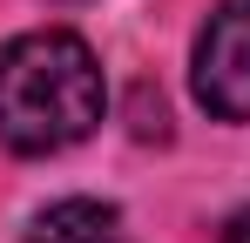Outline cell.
Here are the masks:
<instances>
[{"label":"cell","instance_id":"cell-1","mask_svg":"<svg viewBox=\"0 0 250 243\" xmlns=\"http://www.w3.org/2000/svg\"><path fill=\"white\" fill-rule=\"evenodd\" d=\"M108 108L102 61L82 34L41 27L0 47V142L14 156H54L95 135Z\"/></svg>","mask_w":250,"mask_h":243},{"label":"cell","instance_id":"cell-2","mask_svg":"<svg viewBox=\"0 0 250 243\" xmlns=\"http://www.w3.org/2000/svg\"><path fill=\"white\" fill-rule=\"evenodd\" d=\"M196 101L216 122H250V0H216L196 34Z\"/></svg>","mask_w":250,"mask_h":243},{"label":"cell","instance_id":"cell-3","mask_svg":"<svg viewBox=\"0 0 250 243\" xmlns=\"http://www.w3.org/2000/svg\"><path fill=\"white\" fill-rule=\"evenodd\" d=\"M27 243H128V230H122L115 202L68 196V202H47L41 216L27 223Z\"/></svg>","mask_w":250,"mask_h":243},{"label":"cell","instance_id":"cell-4","mask_svg":"<svg viewBox=\"0 0 250 243\" xmlns=\"http://www.w3.org/2000/svg\"><path fill=\"white\" fill-rule=\"evenodd\" d=\"M223 243H250V209L237 216V223H230V230H223Z\"/></svg>","mask_w":250,"mask_h":243}]
</instances>
